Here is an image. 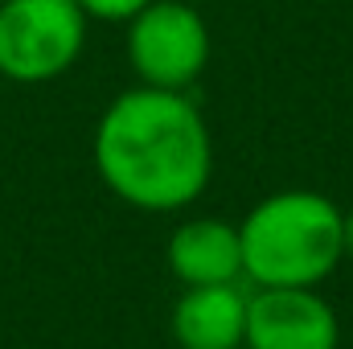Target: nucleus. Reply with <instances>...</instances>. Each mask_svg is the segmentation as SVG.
<instances>
[{
    "mask_svg": "<svg viewBox=\"0 0 353 349\" xmlns=\"http://www.w3.org/2000/svg\"><path fill=\"white\" fill-rule=\"evenodd\" d=\"M210 132L201 111L161 87L123 90L94 128V169L136 210H181L210 181Z\"/></svg>",
    "mask_w": 353,
    "mask_h": 349,
    "instance_id": "1",
    "label": "nucleus"
},
{
    "mask_svg": "<svg viewBox=\"0 0 353 349\" xmlns=\"http://www.w3.org/2000/svg\"><path fill=\"white\" fill-rule=\"evenodd\" d=\"M74 4L87 12V21L94 17V21H111L115 25V21H132L148 0H74Z\"/></svg>",
    "mask_w": 353,
    "mask_h": 349,
    "instance_id": "8",
    "label": "nucleus"
},
{
    "mask_svg": "<svg viewBox=\"0 0 353 349\" xmlns=\"http://www.w3.org/2000/svg\"><path fill=\"white\" fill-rule=\"evenodd\" d=\"M210 58V33L197 8L181 0H148L128 21V62L144 87L185 90Z\"/></svg>",
    "mask_w": 353,
    "mask_h": 349,
    "instance_id": "4",
    "label": "nucleus"
},
{
    "mask_svg": "<svg viewBox=\"0 0 353 349\" xmlns=\"http://www.w3.org/2000/svg\"><path fill=\"white\" fill-rule=\"evenodd\" d=\"M243 275L259 288H316L345 259L341 210L312 189L259 201L243 226Z\"/></svg>",
    "mask_w": 353,
    "mask_h": 349,
    "instance_id": "2",
    "label": "nucleus"
},
{
    "mask_svg": "<svg viewBox=\"0 0 353 349\" xmlns=\"http://www.w3.org/2000/svg\"><path fill=\"white\" fill-rule=\"evenodd\" d=\"M337 312L312 288H259L247 300V349H337Z\"/></svg>",
    "mask_w": 353,
    "mask_h": 349,
    "instance_id": "5",
    "label": "nucleus"
},
{
    "mask_svg": "<svg viewBox=\"0 0 353 349\" xmlns=\"http://www.w3.org/2000/svg\"><path fill=\"white\" fill-rule=\"evenodd\" d=\"M169 267L185 288L197 283H239L243 279V239L239 226L222 218L181 222L169 239Z\"/></svg>",
    "mask_w": 353,
    "mask_h": 349,
    "instance_id": "7",
    "label": "nucleus"
},
{
    "mask_svg": "<svg viewBox=\"0 0 353 349\" xmlns=\"http://www.w3.org/2000/svg\"><path fill=\"white\" fill-rule=\"evenodd\" d=\"M87 41V12L74 0H0V74L50 83L66 74Z\"/></svg>",
    "mask_w": 353,
    "mask_h": 349,
    "instance_id": "3",
    "label": "nucleus"
},
{
    "mask_svg": "<svg viewBox=\"0 0 353 349\" xmlns=\"http://www.w3.org/2000/svg\"><path fill=\"white\" fill-rule=\"evenodd\" d=\"M247 292L239 283L185 288L173 308V337L181 349H239L247 337Z\"/></svg>",
    "mask_w": 353,
    "mask_h": 349,
    "instance_id": "6",
    "label": "nucleus"
},
{
    "mask_svg": "<svg viewBox=\"0 0 353 349\" xmlns=\"http://www.w3.org/2000/svg\"><path fill=\"white\" fill-rule=\"evenodd\" d=\"M341 239H345V255L353 259V206L341 214Z\"/></svg>",
    "mask_w": 353,
    "mask_h": 349,
    "instance_id": "9",
    "label": "nucleus"
}]
</instances>
